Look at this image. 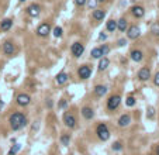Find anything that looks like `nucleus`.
I'll list each match as a JSON object with an SVG mask.
<instances>
[{
  "label": "nucleus",
  "mask_w": 159,
  "mask_h": 155,
  "mask_svg": "<svg viewBox=\"0 0 159 155\" xmlns=\"http://www.w3.org/2000/svg\"><path fill=\"white\" fill-rule=\"evenodd\" d=\"M135 103H137V100H135V98H132V96H130V98L126 99V104H127L128 107H132Z\"/></svg>",
  "instance_id": "bb28decb"
},
{
  "label": "nucleus",
  "mask_w": 159,
  "mask_h": 155,
  "mask_svg": "<svg viewBox=\"0 0 159 155\" xmlns=\"http://www.w3.org/2000/svg\"><path fill=\"white\" fill-rule=\"evenodd\" d=\"M62 33H64V31H62L61 27H55V28H54V35H55L56 38H61V37H62Z\"/></svg>",
  "instance_id": "cd10ccee"
},
{
  "label": "nucleus",
  "mask_w": 159,
  "mask_h": 155,
  "mask_svg": "<svg viewBox=\"0 0 159 155\" xmlns=\"http://www.w3.org/2000/svg\"><path fill=\"white\" fill-rule=\"evenodd\" d=\"M82 116H83V119H86V120H92L95 117V112H93L92 107L85 106L82 109Z\"/></svg>",
  "instance_id": "2eb2a0df"
},
{
  "label": "nucleus",
  "mask_w": 159,
  "mask_h": 155,
  "mask_svg": "<svg viewBox=\"0 0 159 155\" xmlns=\"http://www.w3.org/2000/svg\"><path fill=\"white\" fill-rule=\"evenodd\" d=\"M120 104H121V98H120V94H113V96H110L107 100V110L114 112V110L118 109Z\"/></svg>",
  "instance_id": "7ed1b4c3"
},
{
  "label": "nucleus",
  "mask_w": 159,
  "mask_h": 155,
  "mask_svg": "<svg viewBox=\"0 0 159 155\" xmlns=\"http://www.w3.org/2000/svg\"><path fill=\"white\" fill-rule=\"evenodd\" d=\"M101 2H104V0H96V3H101Z\"/></svg>",
  "instance_id": "a19ab883"
},
{
  "label": "nucleus",
  "mask_w": 159,
  "mask_h": 155,
  "mask_svg": "<svg viewBox=\"0 0 159 155\" xmlns=\"http://www.w3.org/2000/svg\"><path fill=\"white\" fill-rule=\"evenodd\" d=\"M96 134H97V137L100 141H107L110 138V131H108L107 124H104V123L99 124L97 128H96Z\"/></svg>",
  "instance_id": "f03ea898"
},
{
  "label": "nucleus",
  "mask_w": 159,
  "mask_h": 155,
  "mask_svg": "<svg viewBox=\"0 0 159 155\" xmlns=\"http://www.w3.org/2000/svg\"><path fill=\"white\" fill-rule=\"evenodd\" d=\"M153 112H155V110H153V107H149V109H148V113H147L148 119H153Z\"/></svg>",
  "instance_id": "72a5a7b5"
},
{
  "label": "nucleus",
  "mask_w": 159,
  "mask_h": 155,
  "mask_svg": "<svg viewBox=\"0 0 159 155\" xmlns=\"http://www.w3.org/2000/svg\"><path fill=\"white\" fill-rule=\"evenodd\" d=\"M20 2H24V0H20Z\"/></svg>",
  "instance_id": "37998d69"
},
{
  "label": "nucleus",
  "mask_w": 159,
  "mask_h": 155,
  "mask_svg": "<svg viewBox=\"0 0 159 155\" xmlns=\"http://www.w3.org/2000/svg\"><path fill=\"white\" fill-rule=\"evenodd\" d=\"M15 102H17V104L21 107H27L28 104L31 103V98H30V94L27 93H20L17 98H15Z\"/></svg>",
  "instance_id": "0eeeda50"
},
{
  "label": "nucleus",
  "mask_w": 159,
  "mask_h": 155,
  "mask_svg": "<svg viewBox=\"0 0 159 155\" xmlns=\"http://www.w3.org/2000/svg\"><path fill=\"white\" fill-rule=\"evenodd\" d=\"M151 33H152V34H153V35L159 37V21L153 23V24H152V25H151Z\"/></svg>",
  "instance_id": "a878e982"
},
{
  "label": "nucleus",
  "mask_w": 159,
  "mask_h": 155,
  "mask_svg": "<svg viewBox=\"0 0 159 155\" xmlns=\"http://www.w3.org/2000/svg\"><path fill=\"white\" fill-rule=\"evenodd\" d=\"M69 143H70V135L69 134H66V133H64L61 135V144L62 145H65V147H68L69 145Z\"/></svg>",
  "instance_id": "b1692460"
},
{
  "label": "nucleus",
  "mask_w": 159,
  "mask_h": 155,
  "mask_svg": "<svg viewBox=\"0 0 159 155\" xmlns=\"http://www.w3.org/2000/svg\"><path fill=\"white\" fill-rule=\"evenodd\" d=\"M106 27H107V31H110V33H114V31L117 30V21H116V20H108Z\"/></svg>",
  "instance_id": "5701e85b"
},
{
  "label": "nucleus",
  "mask_w": 159,
  "mask_h": 155,
  "mask_svg": "<svg viewBox=\"0 0 159 155\" xmlns=\"http://www.w3.org/2000/svg\"><path fill=\"white\" fill-rule=\"evenodd\" d=\"M41 13V7L38 4H31V6L27 7V14L30 17H38Z\"/></svg>",
  "instance_id": "ddd939ff"
},
{
  "label": "nucleus",
  "mask_w": 159,
  "mask_h": 155,
  "mask_svg": "<svg viewBox=\"0 0 159 155\" xmlns=\"http://www.w3.org/2000/svg\"><path fill=\"white\" fill-rule=\"evenodd\" d=\"M90 55H92V58H95V59H100L103 55H101V51L100 48H93L92 52H90Z\"/></svg>",
  "instance_id": "393cba45"
},
{
  "label": "nucleus",
  "mask_w": 159,
  "mask_h": 155,
  "mask_svg": "<svg viewBox=\"0 0 159 155\" xmlns=\"http://www.w3.org/2000/svg\"><path fill=\"white\" fill-rule=\"evenodd\" d=\"M139 35H141L139 27H137V25H131V27L127 28V37H128L130 40H137Z\"/></svg>",
  "instance_id": "6e6552de"
},
{
  "label": "nucleus",
  "mask_w": 159,
  "mask_h": 155,
  "mask_svg": "<svg viewBox=\"0 0 159 155\" xmlns=\"http://www.w3.org/2000/svg\"><path fill=\"white\" fill-rule=\"evenodd\" d=\"M46 106H48V107H52V102H51V100H48V103H46Z\"/></svg>",
  "instance_id": "58836bf2"
},
{
  "label": "nucleus",
  "mask_w": 159,
  "mask_h": 155,
  "mask_svg": "<svg viewBox=\"0 0 159 155\" xmlns=\"http://www.w3.org/2000/svg\"><path fill=\"white\" fill-rule=\"evenodd\" d=\"M49 33H51V25H49L48 23H44V24H41L40 27L37 28V35L38 37H46Z\"/></svg>",
  "instance_id": "9d476101"
},
{
  "label": "nucleus",
  "mask_w": 159,
  "mask_h": 155,
  "mask_svg": "<svg viewBox=\"0 0 159 155\" xmlns=\"http://www.w3.org/2000/svg\"><path fill=\"white\" fill-rule=\"evenodd\" d=\"M106 93H107V88H106L104 85H97L95 88V94L97 96V98H103Z\"/></svg>",
  "instance_id": "aec40b11"
},
{
  "label": "nucleus",
  "mask_w": 159,
  "mask_h": 155,
  "mask_svg": "<svg viewBox=\"0 0 159 155\" xmlns=\"http://www.w3.org/2000/svg\"><path fill=\"white\" fill-rule=\"evenodd\" d=\"M2 107H3V102H0V109H2Z\"/></svg>",
  "instance_id": "79ce46f5"
},
{
  "label": "nucleus",
  "mask_w": 159,
  "mask_h": 155,
  "mask_svg": "<svg viewBox=\"0 0 159 155\" xmlns=\"http://www.w3.org/2000/svg\"><path fill=\"white\" fill-rule=\"evenodd\" d=\"M104 17H106V11H104V10L95 9V11H93V18H95L96 21H103Z\"/></svg>",
  "instance_id": "a211bd4d"
},
{
  "label": "nucleus",
  "mask_w": 159,
  "mask_h": 155,
  "mask_svg": "<svg viewBox=\"0 0 159 155\" xmlns=\"http://www.w3.org/2000/svg\"><path fill=\"white\" fill-rule=\"evenodd\" d=\"M131 13H132V16H134V17L141 18V17H144L145 9L142 6H132L131 7Z\"/></svg>",
  "instance_id": "4468645a"
},
{
  "label": "nucleus",
  "mask_w": 159,
  "mask_h": 155,
  "mask_svg": "<svg viewBox=\"0 0 159 155\" xmlns=\"http://www.w3.org/2000/svg\"><path fill=\"white\" fill-rule=\"evenodd\" d=\"M110 65V61H108V58L106 57H101L100 58V62H99V71H106Z\"/></svg>",
  "instance_id": "412c9836"
},
{
  "label": "nucleus",
  "mask_w": 159,
  "mask_h": 155,
  "mask_svg": "<svg viewBox=\"0 0 159 155\" xmlns=\"http://www.w3.org/2000/svg\"><path fill=\"white\" fill-rule=\"evenodd\" d=\"M76 117H75L73 113H70V112H66L64 114V124L66 125L68 128H75L76 127Z\"/></svg>",
  "instance_id": "20e7f679"
},
{
  "label": "nucleus",
  "mask_w": 159,
  "mask_h": 155,
  "mask_svg": "<svg viewBox=\"0 0 159 155\" xmlns=\"http://www.w3.org/2000/svg\"><path fill=\"white\" fill-rule=\"evenodd\" d=\"M66 104H68V102L65 100V99H62L61 102H59V104H58V107L59 109H65V107H66Z\"/></svg>",
  "instance_id": "f704fd0d"
},
{
  "label": "nucleus",
  "mask_w": 159,
  "mask_h": 155,
  "mask_svg": "<svg viewBox=\"0 0 159 155\" xmlns=\"http://www.w3.org/2000/svg\"><path fill=\"white\" fill-rule=\"evenodd\" d=\"M3 52L7 55V57H13L15 52V47L14 44L11 43V41H6V43L3 44Z\"/></svg>",
  "instance_id": "9b49d317"
},
{
  "label": "nucleus",
  "mask_w": 159,
  "mask_h": 155,
  "mask_svg": "<svg viewBox=\"0 0 159 155\" xmlns=\"http://www.w3.org/2000/svg\"><path fill=\"white\" fill-rule=\"evenodd\" d=\"M155 152H156V155H159V145L156 147V151H155Z\"/></svg>",
  "instance_id": "ea45409f"
},
{
  "label": "nucleus",
  "mask_w": 159,
  "mask_h": 155,
  "mask_svg": "<svg viewBox=\"0 0 159 155\" xmlns=\"http://www.w3.org/2000/svg\"><path fill=\"white\" fill-rule=\"evenodd\" d=\"M130 57H131V59L134 62H141L142 58H144V54H142V51H139V49H134V51H131Z\"/></svg>",
  "instance_id": "dca6fc26"
},
{
  "label": "nucleus",
  "mask_w": 159,
  "mask_h": 155,
  "mask_svg": "<svg viewBox=\"0 0 159 155\" xmlns=\"http://www.w3.org/2000/svg\"><path fill=\"white\" fill-rule=\"evenodd\" d=\"M68 79H69V76H68V73H65V72H61V73H58L56 75V78H55V82L58 83V85H65V83L68 82Z\"/></svg>",
  "instance_id": "f3484780"
},
{
  "label": "nucleus",
  "mask_w": 159,
  "mask_h": 155,
  "mask_svg": "<svg viewBox=\"0 0 159 155\" xmlns=\"http://www.w3.org/2000/svg\"><path fill=\"white\" fill-rule=\"evenodd\" d=\"M9 123H10L11 130H14V131L21 130L23 127H25V125H27V117H25L21 112H14L13 114H10Z\"/></svg>",
  "instance_id": "f257e3e1"
},
{
  "label": "nucleus",
  "mask_w": 159,
  "mask_h": 155,
  "mask_svg": "<svg viewBox=\"0 0 159 155\" xmlns=\"http://www.w3.org/2000/svg\"><path fill=\"white\" fill-rule=\"evenodd\" d=\"M19 149H20V144H15V145L13 147V148L9 151V155H15V154H17V151H19Z\"/></svg>",
  "instance_id": "c85d7f7f"
},
{
  "label": "nucleus",
  "mask_w": 159,
  "mask_h": 155,
  "mask_svg": "<svg viewBox=\"0 0 159 155\" xmlns=\"http://www.w3.org/2000/svg\"><path fill=\"white\" fill-rule=\"evenodd\" d=\"M153 83H155V86L159 88V72H156L155 76H153Z\"/></svg>",
  "instance_id": "473e14b6"
},
{
  "label": "nucleus",
  "mask_w": 159,
  "mask_h": 155,
  "mask_svg": "<svg viewBox=\"0 0 159 155\" xmlns=\"http://www.w3.org/2000/svg\"><path fill=\"white\" fill-rule=\"evenodd\" d=\"M90 75H92V68H90L89 65H82V66L77 69V76H79L80 79H83V80L89 79Z\"/></svg>",
  "instance_id": "39448f33"
},
{
  "label": "nucleus",
  "mask_w": 159,
  "mask_h": 155,
  "mask_svg": "<svg viewBox=\"0 0 159 155\" xmlns=\"http://www.w3.org/2000/svg\"><path fill=\"white\" fill-rule=\"evenodd\" d=\"M89 9H95V6H96V0H89Z\"/></svg>",
  "instance_id": "c9c22d12"
},
{
  "label": "nucleus",
  "mask_w": 159,
  "mask_h": 155,
  "mask_svg": "<svg viewBox=\"0 0 159 155\" xmlns=\"http://www.w3.org/2000/svg\"><path fill=\"white\" fill-rule=\"evenodd\" d=\"M127 44V41L124 40V38H121V40H118V47H124Z\"/></svg>",
  "instance_id": "e433bc0d"
},
{
  "label": "nucleus",
  "mask_w": 159,
  "mask_h": 155,
  "mask_svg": "<svg viewBox=\"0 0 159 155\" xmlns=\"http://www.w3.org/2000/svg\"><path fill=\"white\" fill-rule=\"evenodd\" d=\"M106 38H107V35H106L104 33H100V35H99V40H100V41H104Z\"/></svg>",
  "instance_id": "4c0bfd02"
},
{
  "label": "nucleus",
  "mask_w": 159,
  "mask_h": 155,
  "mask_svg": "<svg viewBox=\"0 0 159 155\" xmlns=\"http://www.w3.org/2000/svg\"><path fill=\"white\" fill-rule=\"evenodd\" d=\"M117 28H118L121 33H124V31L128 28V23H127L126 18H120L118 21H117Z\"/></svg>",
  "instance_id": "4be33fe9"
},
{
  "label": "nucleus",
  "mask_w": 159,
  "mask_h": 155,
  "mask_svg": "<svg viewBox=\"0 0 159 155\" xmlns=\"http://www.w3.org/2000/svg\"><path fill=\"white\" fill-rule=\"evenodd\" d=\"M86 3H87V0H75V4L79 7H83Z\"/></svg>",
  "instance_id": "2f4dec72"
},
{
  "label": "nucleus",
  "mask_w": 159,
  "mask_h": 155,
  "mask_svg": "<svg viewBox=\"0 0 159 155\" xmlns=\"http://www.w3.org/2000/svg\"><path fill=\"white\" fill-rule=\"evenodd\" d=\"M70 52H72V55H73L75 58H79L80 55H83V52H85V45H83L82 43H73L72 47H70Z\"/></svg>",
  "instance_id": "423d86ee"
},
{
  "label": "nucleus",
  "mask_w": 159,
  "mask_h": 155,
  "mask_svg": "<svg viewBox=\"0 0 159 155\" xmlns=\"http://www.w3.org/2000/svg\"><path fill=\"white\" fill-rule=\"evenodd\" d=\"M117 124H118V127H121V128L128 127V125L131 124V116H130L128 113L121 114V116H120V119L117 120Z\"/></svg>",
  "instance_id": "1a4fd4ad"
},
{
  "label": "nucleus",
  "mask_w": 159,
  "mask_h": 155,
  "mask_svg": "<svg viewBox=\"0 0 159 155\" xmlns=\"http://www.w3.org/2000/svg\"><path fill=\"white\" fill-rule=\"evenodd\" d=\"M11 27H13V20H10V18H6V20L0 23V31H9Z\"/></svg>",
  "instance_id": "6ab92c4d"
},
{
  "label": "nucleus",
  "mask_w": 159,
  "mask_h": 155,
  "mask_svg": "<svg viewBox=\"0 0 159 155\" xmlns=\"http://www.w3.org/2000/svg\"><path fill=\"white\" fill-rule=\"evenodd\" d=\"M149 78H151L149 68H141V69L138 71V79H139L141 82H147Z\"/></svg>",
  "instance_id": "f8f14e48"
},
{
  "label": "nucleus",
  "mask_w": 159,
  "mask_h": 155,
  "mask_svg": "<svg viewBox=\"0 0 159 155\" xmlns=\"http://www.w3.org/2000/svg\"><path fill=\"white\" fill-rule=\"evenodd\" d=\"M113 149H114V151H121V149H122V144L120 143V141H116V143L113 144Z\"/></svg>",
  "instance_id": "c756f323"
},
{
  "label": "nucleus",
  "mask_w": 159,
  "mask_h": 155,
  "mask_svg": "<svg viewBox=\"0 0 159 155\" xmlns=\"http://www.w3.org/2000/svg\"><path fill=\"white\" fill-rule=\"evenodd\" d=\"M100 51H101V55H107L108 51H110V48H108V47L104 44L103 47H100Z\"/></svg>",
  "instance_id": "7c9ffc66"
}]
</instances>
